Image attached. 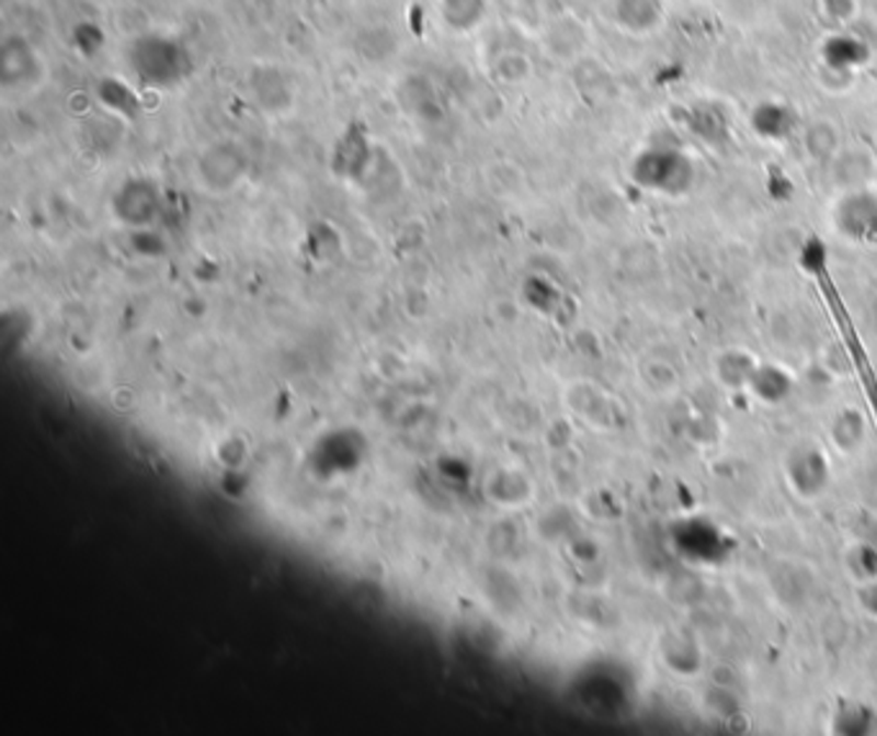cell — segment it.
<instances>
[{"label": "cell", "instance_id": "obj_9", "mask_svg": "<svg viewBox=\"0 0 877 736\" xmlns=\"http://www.w3.org/2000/svg\"><path fill=\"white\" fill-rule=\"evenodd\" d=\"M854 713H857V703L844 705L842 713H839V718H836V726L842 728V732H850V734L867 732V728L873 726V718H865V721H862L859 716H854Z\"/></svg>", "mask_w": 877, "mask_h": 736}, {"label": "cell", "instance_id": "obj_4", "mask_svg": "<svg viewBox=\"0 0 877 736\" xmlns=\"http://www.w3.org/2000/svg\"><path fill=\"white\" fill-rule=\"evenodd\" d=\"M752 126L760 137L785 139L795 126V114L783 103H760L752 114Z\"/></svg>", "mask_w": 877, "mask_h": 736}, {"label": "cell", "instance_id": "obj_3", "mask_svg": "<svg viewBox=\"0 0 877 736\" xmlns=\"http://www.w3.org/2000/svg\"><path fill=\"white\" fill-rule=\"evenodd\" d=\"M787 474H790L793 487L798 489L800 495L806 497L819 495L829 482L827 456L816 449L795 451L790 456V464H787Z\"/></svg>", "mask_w": 877, "mask_h": 736}, {"label": "cell", "instance_id": "obj_10", "mask_svg": "<svg viewBox=\"0 0 877 736\" xmlns=\"http://www.w3.org/2000/svg\"><path fill=\"white\" fill-rule=\"evenodd\" d=\"M862 602H865L869 611H873V613L877 615V582H873V585L867 587L865 595H862Z\"/></svg>", "mask_w": 877, "mask_h": 736}, {"label": "cell", "instance_id": "obj_5", "mask_svg": "<svg viewBox=\"0 0 877 736\" xmlns=\"http://www.w3.org/2000/svg\"><path fill=\"white\" fill-rule=\"evenodd\" d=\"M823 57L831 67L836 70H850V67H857L867 59V47L859 39H854L850 34H839L834 39L827 42L823 47Z\"/></svg>", "mask_w": 877, "mask_h": 736}, {"label": "cell", "instance_id": "obj_7", "mask_svg": "<svg viewBox=\"0 0 877 736\" xmlns=\"http://www.w3.org/2000/svg\"><path fill=\"white\" fill-rule=\"evenodd\" d=\"M754 361L749 359L747 353H726L724 359H720V366H718V374L724 378L726 384L731 386H741V384H749L754 376Z\"/></svg>", "mask_w": 877, "mask_h": 736}, {"label": "cell", "instance_id": "obj_8", "mask_svg": "<svg viewBox=\"0 0 877 736\" xmlns=\"http://www.w3.org/2000/svg\"><path fill=\"white\" fill-rule=\"evenodd\" d=\"M831 433H834L836 443L842 445V449H852V445L859 443V438L865 435V426H862V418L859 412H842L834 422V428H831Z\"/></svg>", "mask_w": 877, "mask_h": 736}, {"label": "cell", "instance_id": "obj_2", "mask_svg": "<svg viewBox=\"0 0 877 736\" xmlns=\"http://www.w3.org/2000/svg\"><path fill=\"white\" fill-rule=\"evenodd\" d=\"M836 227L857 242H877V196L854 191L836 206Z\"/></svg>", "mask_w": 877, "mask_h": 736}, {"label": "cell", "instance_id": "obj_6", "mask_svg": "<svg viewBox=\"0 0 877 736\" xmlns=\"http://www.w3.org/2000/svg\"><path fill=\"white\" fill-rule=\"evenodd\" d=\"M749 386L756 392V397L764 399V401H779L787 397V392H790V378L787 374H783L779 369H756L752 382Z\"/></svg>", "mask_w": 877, "mask_h": 736}, {"label": "cell", "instance_id": "obj_1", "mask_svg": "<svg viewBox=\"0 0 877 736\" xmlns=\"http://www.w3.org/2000/svg\"><path fill=\"white\" fill-rule=\"evenodd\" d=\"M634 181L646 191L680 196L693 185V162L672 147H651L636 158Z\"/></svg>", "mask_w": 877, "mask_h": 736}]
</instances>
